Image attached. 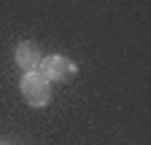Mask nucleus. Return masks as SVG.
<instances>
[{"label": "nucleus", "mask_w": 151, "mask_h": 145, "mask_svg": "<svg viewBox=\"0 0 151 145\" xmlns=\"http://www.w3.org/2000/svg\"><path fill=\"white\" fill-rule=\"evenodd\" d=\"M22 97H24L27 105H32V107H43V105L49 102V97H51L49 81H46L38 70L27 72V75L22 78Z\"/></svg>", "instance_id": "1"}, {"label": "nucleus", "mask_w": 151, "mask_h": 145, "mask_svg": "<svg viewBox=\"0 0 151 145\" xmlns=\"http://www.w3.org/2000/svg\"><path fill=\"white\" fill-rule=\"evenodd\" d=\"M41 75L46 78V81H70L73 75H76V65L70 62V59H65V57H60V54H51V57H46V59H41Z\"/></svg>", "instance_id": "2"}, {"label": "nucleus", "mask_w": 151, "mask_h": 145, "mask_svg": "<svg viewBox=\"0 0 151 145\" xmlns=\"http://www.w3.org/2000/svg\"><path fill=\"white\" fill-rule=\"evenodd\" d=\"M41 51H38V46L35 43H19L16 46V65L22 67V70H27V72H32V70H38L41 67Z\"/></svg>", "instance_id": "3"}, {"label": "nucleus", "mask_w": 151, "mask_h": 145, "mask_svg": "<svg viewBox=\"0 0 151 145\" xmlns=\"http://www.w3.org/2000/svg\"><path fill=\"white\" fill-rule=\"evenodd\" d=\"M0 145H3V142H0Z\"/></svg>", "instance_id": "4"}]
</instances>
